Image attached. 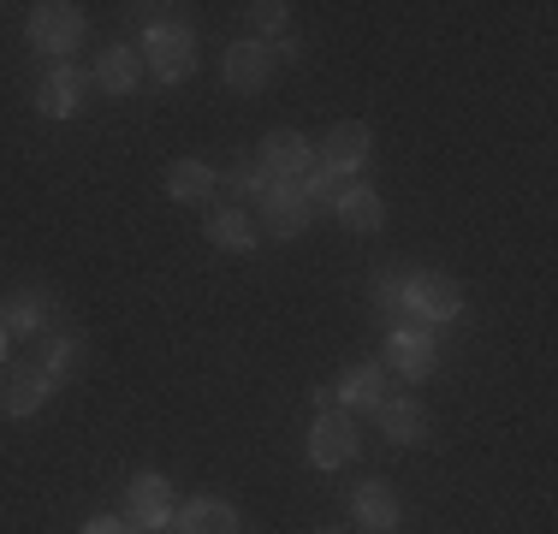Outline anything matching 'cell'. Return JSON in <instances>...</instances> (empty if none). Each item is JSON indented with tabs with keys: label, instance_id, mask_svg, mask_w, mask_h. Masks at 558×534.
<instances>
[{
	"label": "cell",
	"instance_id": "10",
	"mask_svg": "<svg viewBox=\"0 0 558 534\" xmlns=\"http://www.w3.org/2000/svg\"><path fill=\"white\" fill-rule=\"evenodd\" d=\"M96 89V77H89V65H54V72L43 77V89H36V107H43L48 119H72L84 96Z\"/></svg>",
	"mask_w": 558,
	"mask_h": 534
},
{
	"label": "cell",
	"instance_id": "27",
	"mask_svg": "<svg viewBox=\"0 0 558 534\" xmlns=\"http://www.w3.org/2000/svg\"><path fill=\"white\" fill-rule=\"evenodd\" d=\"M0 363H7V327H0Z\"/></svg>",
	"mask_w": 558,
	"mask_h": 534
},
{
	"label": "cell",
	"instance_id": "23",
	"mask_svg": "<svg viewBox=\"0 0 558 534\" xmlns=\"http://www.w3.org/2000/svg\"><path fill=\"white\" fill-rule=\"evenodd\" d=\"M298 191H303V203H310V208H322V203H333V196H339V179L327 167H310L298 179Z\"/></svg>",
	"mask_w": 558,
	"mask_h": 534
},
{
	"label": "cell",
	"instance_id": "13",
	"mask_svg": "<svg viewBox=\"0 0 558 534\" xmlns=\"http://www.w3.org/2000/svg\"><path fill=\"white\" fill-rule=\"evenodd\" d=\"M375 416H380V434H387L392 446H422V439H434V416L416 398H387Z\"/></svg>",
	"mask_w": 558,
	"mask_h": 534
},
{
	"label": "cell",
	"instance_id": "28",
	"mask_svg": "<svg viewBox=\"0 0 558 534\" xmlns=\"http://www.w3.org/2000/svg\"><path fill=\"white\" fill-rule=\"evenodd\" d=\"M315 534H339V529H315Z\"/></svg>",
	"mask_w": 558,
	"mask_h": 534
},
{
	"label": "cell",
	"instance_id": "2",
	"mask_svg": "<svg viewBox=\"0 0 558 534\" xmlns=\"http://www.w3.org/2000/svg\"><path fill=\"white\" fill-rule=\"evenodd\" d=\"M398 315H410V327H440V320H458L463 315V286L451 274H404Z\"/></svg>",
	"mask_w": 558,
	"mask_h": 534
},
{
	"label": "cell",
	"instance_id": "9",
	"mask_svg": "<svg viewBox=\"0 0 558 534\" xmlns=\"http://www.w3.org/2000/svg\"><path fill=\"white\" fill-rule=\"evenodd\" d=\"M220 77L238 89V96H256V89H268L274 77V48L268 43H232L220 53Z\"/></svg>",
	"mask_w": 558,
	"mask_h": 534
},
{
	"label": "cell",
	"instance_id": "6",
	"mask_svg": "<svg viewBox=\"0 0 558 534\" xmlns=\"http://www.w3.org/2000/svg\"><path fill=\"white\" fill-rule=\"evenodd\" d=\"M54 392H60V380L43 363H19L7 374V386H0V416L24 422V416H36V410H48V398H54Z\"/></svg>",
	"mask_w": 558,
	"mask_h": 534
},
{
	"label": "cell",
	"instance_id": "16",
	"mask_svg": "<svg viewBox=\"0 0 558 534\" xmlns=\"http://www.w3.org/2000/svg\"><path fill=\"white\" fill-rule=\"evenodd\" d=\"M89 77H96V89H108V96H131V89L143 84V53L113 43V48H101V60L89 65Z\"/></svg>",
	"mask_w": 558,
	"mask_h": 534
},
{
	"label": "cell",
	"instance_id": "1",
	"mask_svg": "<svg viewBox=\"0 0 558 534\" xmlns=\"http://www.w3.org/2000/svg\"><path fill=\"white\" fill-rule=\"evenodd\" d=\"M143 72L155 84H184L196 72V31L179 19H149L143 31Z\"/></svg>",
	"mask_w": 558,
	"mask_h": 534
},
{
	"label": "cell",
	"instance_id": "12",
	"mask_svg": "<svg viewBox=\"0 0 558 534\" xmlns=\"http://www.w3.org/2000/svg\"><path fill=\"white\" fill-rule=\"evenodd\" d=\"M256 208H262V226H268L274 238H298L303 226H310V203H303V191L298 184H286V179H274L268 191L256 196Z\"/></svg>",
	"mask_w": 558,
	"mask_h": 534
},
{
	"label": "cell",
	"instance_id": "18",
	"mask_svg": "<svg viewBox=\"0 0 558 534\" xmlns=\"http://www.w3.org/2000/svg\"><path fill=\"white\" fill-rule=\"evenodd\" d=\"M48 315H54V291H12L7 303H0V327L12 332H48Z\"/></svg>",
	"mask_w": 558,
	"mask_h": 534
},
{
	"label": "cell",
	"instance_id": "22",
	"mask_svg": "<svg viewBox=\"0 0 558 534\" xmlns=\"http://www.w3.org/2000/svg\"><path fill=\"white\" fill-rule=\"evenodd\" d=\"M54 380H72L77 368H84V339H72V332H60V339H48V351L36 356Z\"/></svg>",
	"mask_w": 558,
	"mask_h": 534
},
{
	"label": "cell",
	"instance_id": "26",
	"mask_svg": "<svg viewBox=\"0 0 558 534\" xmlns=\"http://www.w3.org/2000/svg\"><path fill=\"white\" fill-rule=\"evenodd\" d=\"M77 534H137V529H131L125 517H89V523L77 529Z\"/></svg>",
	"mask_w": 558,
	"mask_h": 534
},
{
	"label": "cell",
	"instance_id": "14",
	"mask_svg": "<svg viewBox=\"0 0 558 534\" xmlns=\"http://www.w3.org/2000/svg\"><path fill=\"white\" fill-rule=\"evenodd\" d=\"M351 517L368 534H392L398 529V493H392V481H356V487H351Z\"/></svg>",
	"mask_w": 558,
	"mask_h": 534
},
{
	"label": "cell",
	"instance_id": "11",
	"mask_svg": "<svg viewBox=\"0 0 558 534\" xmlns=\"http://www.w3.org/2000/svg\"><path fill=\"white\" fill-rule=\"evenodd\" d=\"M256 160L262 167L274 172V179H286V184H298L303 172L315 167V149H310V137H303V131H268V137H262V149H256Z\"/></svg>",
	"mask_w": 558,
	"mask_h": 534
},
{
	"label": "cell",
	"instance_id": "20",
	"mask_svg": "<svg viewBox=\"0 0 558 534\" xmlns=\"http://www.w3.org/2000/svg\"><path fill=\"white\" fill-rule=\"evenodd\" d=\"M167 196L172 203H215V167H203V160H172Z\"/></svg>",
	"mask_w": 558,
	"mask_h": 534
},
{
	"label": "cell",
	"instance_id": "19",
	"mask_svg": "<svg viewBox=\"0 0 558 534\" xmlns=\"http://www.w3.org/2000/svg\"><path fill=\"white\" fill-rule=\"evenodd\" d=\"M172 523H179V534H238V505H226V499H191V505H179L172 511Z\"/></svg>",
	"mask_w": 558,
	"mask_h": 534
},
{
	"label": "cell",
	"instance_id": "25",
	"mask_svg": "<svg viewBox=\"0 0 558 534\" xmlns=\"http://www.w3.org/2000/svg\"><path fill=\"white\" fill-rule=\"evenodd\" d=\"M398 291H404V274H380V279H375V303H380L387 315H398Z\"/></svg>",
	"mask_w": 558,
	"mask_h": 534
},
{
	"label": "cell",
	"instance_id": "3",
	"mask_svg": "<svg viewBox=\"0 0 558 534\" xmlns=\"http://www.w3.org/2000/svg\"><path fill=\"white\" fill-rule=\"evenodd\" d=\"M24 36H31L36 53L65 60V53L84 48V12H77L72 0H43V7H31V19H24Z\"/></svg>",
	"mask_w": 558,
	"mask_h": 534
},
{
	"label": "cell",
	"instance_id": "21",
	"mask_svg": "<svg viewBox=\"0 0 558 534\" xmlns=\"http://www.w3.org/2000/svg\"><path fill=\"white\" fill-rule=\"evenodd\" d=\"M203 232H208V244H215V250H238V256H244V250H256V226H250L238 208H215Z\"/></svg>",
	"mask_w": 558,
	"mask_h": 534
},
{
	"label": "cell",
	"instance_id": "17",
	"mask_svg": "<svg viewBox=\"0 0 558 534\" xmlns=\"http://www.w3.org/2000/svg\"><path fill=\"white\" fill-rule=\"evenodd\" d=\"M333 214L344 232H380L387 226V203H380V191H368V184H344L333 196Z\"/></svg>",
	"mask_w": 558,
	"mask_h": 534
},
{
	"label": "cell",
	"instance_id": "24",
	"mask_svg": "<svg viewBox=\"0 0 558 534\" xmlns=\"http://www.w3.org/2000/svg\"><path fill=\"white\" fill-rule=\"evenodd\" d=\"M250 24H256L262 36H286L291 7H286V0H256V7H250Z\"/></svg>",
	"mask_w": 558,
	"mask_h": 534
},
{
	"label": "cell",
	"instance_id": "7",
	"mask_svg": "<svg viewBox=\"0 0 558 534\" xmlns=\"http://www.w3.org/2000/svg\"><path fill=\"white\" fill-rule=\"evenodd\" d=\"M172 487H167V475H155V470H143V475H131V487H125V523L131 529H167L172 523Z\"/></svg>",
	"mask_w": 558,
	"mask_h": 534
},
{
	"label": "cell",
	"instance_id": "8",
	"mask_svg": "<svg viewBox=\"0 0 558 534\" xmlns=\"http://www.w3.org/2000/svg\"><path fill=\"white\" fill-rule=\"evenodd\" d=\"M387 368L404 374V380H428L440 368V344H434L428 327H392L387 332Z\"/></svg>",
	"mask_w": 558,
	"mask_h": 534
},
{
	"label": "cell",
	"instance_id": "15",
	"mask_svg": "<svg viewBox=\"0 0 558 534\" xmlns=\"http://www.w3.org/2000/svg\"><path fill=\"white\" fill-rule=\"evenodd\" d=\"M333 404L339 410H380V404H387V368H380V363L344 368V380L333 386Z\"/></svg>",
	"mask_w": 558,
	"mask_h": 534
},
{
	"label": "cell",
	"instance_id": "4",
	"mask_svg": "<svg viewBox=\"0 0 558 534\" xmlns=\"http://www.w3.org/2000/svg\"><path fill=\"white\" fill-rule=\"evenodd\" d=\"M363 451V439H356V422H351V410H322L310 427V463L315 470H344V463Z\"/></svg>",
	"mask_w": 558,
	"mask_h": 534
},
{
	"label": "cell",
	"instance_id": "5",
	"mask_svg": "<svg viewBox=\"0 0 558 534\" xmlns=\"http://www.w3.org/2000/svg\"><path fill=\"white\" fill-rule=\"evenodd\" d=\"M368 155H375V131L363 125V119H339L333 131H327L322 155H315V167H327L333 179H351V172L368 167Z\"/></svg>",
	"mask_w": 558,
	"mask_h": 534
}]
</instances>
